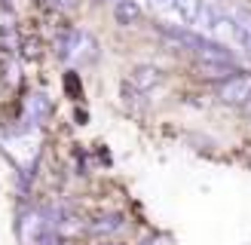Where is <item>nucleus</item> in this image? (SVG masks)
Segmentation results:
<instances>
[{
  "mask_svg": "<svg viewBox=\"0 0 251 245\" xmlns=\"http://www.w3.org/2000/svg\"><path fill=\"white\" fill-rule=\"evenodd\" d=\"M16 236H19V245H65V239L52 227L49 208L31 205V202H25L16 215Z\"/></svg>",
  "mask_w": 251,
  "mask_h": 245,
  "instance_id": "f257e3e1",
  "label": "nucleus"
},
{
  "mask_svg": "<svg viewBox=\"0 0 251 245\" xmlns=\"http://www.w3.org/2000/svg\"><path fill=\"white\" fill-rule=\"evenodd\" d=\"M55 49H58V58L71 61V65H89L98 55V43L92 40V34H86L80 28L61 31L58 40H55Z\"/></svg>",
  "mask_w": 251,
  "mask_h": 245,
  "instance_id": "f03ea898",
  "label": "nucleus"
},
{
  "mask_svg": "<svg viewBox=\"0 0 251 245\" xmlns=\"http://www.w3.org/2000/svg\"><path fill=\"white\" fill-rule=\"evenodd\" d=\"M218 98L224 104H233V107H245L251 101V74H233L224 83H218Z\"/></svg>",
  "mask_w": 251,
  "mask_h": 245,
  "instance_id": "7ed1b4c3",
  "label": "nucleus"
},
{
  "mask_svg": "<svg viewBox=\"0 0 251 245\" xmlns=\"http://www.w3.org/2000/svg\"><path fill=\"white\" fill-rule=\"evenodd\" d=\"M49 114H52V101H49L43 92L31 95L28 101H25V114H22V129H19V132H31V129H37Z\"/></svg>",
  "mask_w": 251,
  "mask_h": 245,
  "instance_id": "20e7f679",
  "label": "nucleus"
},
{
  "mask_svg": "<svg viewBox=\"0 0 251 245\" xmlns=\"http://www.w3.org/2000/svg\"><path fill=\"white\" fill-rule=\"evenodd\" d=\"M126 227H129V220H126L123 212H104V215H95L89 220V233L92 236H117V233H123Z\"/></svg>",
  "mask_w": 251,
  "mask_h": 245,
  "instance_id": "39448f33",
  "label": "nucleus"
},
{
  "mask_svg": "<svg viewBox=\"0 0 251 245\" xmlns=\"http://www.w3.org/2000/svg\"><path fill=\"white\" fill-rule=\"evenodd\" d=\"M227 22H230L233 37L239 40V46L245 49V52H251V12H245V9H230L227 12Z\"/></svg>",
  "mask_w": 251,
  "mask_h": 245,
  "instance_id": "423d86ee",
  "label": "nucleus"
},
{
  "mask_svg": "<svg viewBox=\"0 0 251 245\" xmlns=\"http://www.w3.org/2000/svg\"><path fill=\"white\" fill-rule=\"evenodd\" d=\"M129 83L135 86L138 92H147V89H153V86L162 83V71L159 68H150V65H141V68H135L129 74Z\"/></svg>",
  "mask_w": 251,
  "mask_h": 245,
  "instance_id": "0eeeda50",
  "label": "nucleus"
},
{
  "mask_svg": "<svg viewBox=\"0 0 251 245\" xmlns=\"http://www.w3.org/2000/svg\"><path fill=\"white\" fill-rule=\"evenodd\" d=\"M114 16L120 24H135L141 19V6H138V0H114Z\"/></svg>",
  "mask_w": 251,
  "mask_h": 245,
  "instance_id": "6e6552de",
  "label": "nucleus"
},
{
  "mask_svg": "<svg viewBox=\"0 0 251 245\" xmlns=\"http://www.w3.org/2000/svg\"><path fill=\"white\" fill-rule=\"evenodd\" d=\"M202 3H205V0H172V9L178 12V19H181V22L196 24L199 12H202Z\"/></svg>",
  "mask_w": 251,
  "mask_h": 245,
  "instance_id": "1a4fd4ad",
  "label": "nucleus"
},
{
  "mask_svg": "<svg viewBox=\"0 0 251 245\" xmlns=\"http://www.w3.org/2000/svg\"><path fill=\"white\" fill-rule=\"evenodd\" d=\"M138 245H166V242H162L159 236H147V239H141Z\"/></svg>",
  "mask_w": 251,
  "mask_h": 245,
  "instance_id": "9d476101",
  "label": "nucleus"
},
{
  "mask_svg": "<svg viewBox=\"0 0 251 245\" xmlns=\"http://www.w3.org/2000/svg\"><path fill=\"white\" fill-rule=\"evenodd\" d=\"M242 110H245V114H251V101H248V104H245V107H242Z\"/></svg>",
  "mask_w": 251,
  "mask_h": 245,
  "instance_id": "9b49d317",
  "label": "nucleus"
}]
</instances>
